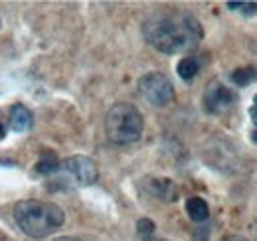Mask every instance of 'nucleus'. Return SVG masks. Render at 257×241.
Returning <instances> with one entry per match:
<instances>
[{
	"mask_svg": "<svg viewBox=\"0 0 257 241\" xmlns=\"http://www.w3.org/2000/svg\"><path fill=\"white\" fill-rule=\"evenodd\" d=\"M202 34L200 22L192 14H157L143 24L145 40L166 56L194 50L200 44Z\"/></svg>",
	"mask_w": 257,
	"mask_h": 241,
	"instance_id": "f257e3e1",
	"label": "nucleus"
},
{
	"mask_svg": "<svg viewBox=\"0 0 257 241\" xmlns=\"http://www.w3.org/2000/svg\"><path fill=\"white\" fill-rule=\"evenodd\" d=\"M14 221L24 235L32 239H44L58 231L65 221V213L54 202L42 200H20L14 204Z\"/></svg>",
	"mask_w": 257,
	"mask_h": 241,
	"instance_id": "f03ea898",
	"label": "nucleus"
},
{
	"mask_svg": "<svg viewBox=\"0 0 257 241\" xmlns=\"http://www.w3.org/2000/svg\"><path fill=\"white\" fill-rule=\"evenodd\" d=\"M105 131L111 143L131 145L141 139L143 133V115L131 103H115L105 117Z\"/></svg>",
	"mask_w": 257,
	"mask_h": 241,
	"instance_id": "7ed1b4c3",
	"label": "nucleus"
},
{
	"mask_svg": "<svg viewBox=\"0 0 257 241\" xmlns=\"http://www.w3.org/2000/svg\"><path fill=\"white\" fill-rule=\"evenodd\" d=\"M137 89L141 97L153 107H164L174 99L172 81L161 71H149L137 81Z\"/></svg>",
	"mask_w": 257,
	"mask_h": 241,
	"instance_id": "20e7f679",
	"label": "nucleus"
},
{
	"mask_svg": "<svg viewBox=\"0 0 257 241\" xmlns=\"http://www.w3.org/2000/svg\"><path fill=\"white\" fill-rule=\"evenodd\" d=\"M235 101H237L235 93L231 89H227L224 83L218 81V79H212L206 85L204 97H202L204 109L210 115H224L225 111H229L235 105Z\"/></svg>",
	"mask_w": 257,
	"mask_h": 241,
	"instance_id": "39448f33",
	"label": "nucleus"
},
{
	"mask_svg": "<svg viewBox=\"0 0 257 241\" xmlns=\"http://www.w3.org/2000/svg\"><path fill=\"white\" fill-rule=\"evenodd\" d=\"M62 166L81 186H91L99 178V168H97L95 160H91L89 156H81V154L69 156L62 162Z\"/></svg>",
	"mask_w": 257,
	"mask_h": 241,
	"instance_id": "423d86ee",
	"label": "nucleus"
},
{
	"mask_svg": "<svg viewBox=\"0 0 257 241\" xmlns=\"http://www.w3.org/2000/svg\"><path fill=\"white\" fill-rule=\"evenodd\" d=\"M147 190L151 196L159 198L162 202H174L178 198V188L176 184L168 178H153L147 182Z\"/></svg>",
	"mask_w": 257,
	"mask_h": 241,
	"instance_id": "0eeeda50",
	"label": "nucleus"
},
{
	"mask_svg": "<svg viewBox=\"0 0 257 241\" xmlns=\"http://www.w3.org/2000/svg\"><path fill=\"white\" fill-rule=\"evenodd\" d=\"M8 125L14 133H26L30 127H32V113L22 105V103H16L10 107V113H8Z\"/></svg>",
	"mask_w": 257,
	"mask_h": 241,
	"instance_id": "6e6552de",
	"label": "nucleus"
},
{
	"mask_svg": "<svg viewBox=\"0 0 257 241\" xmlns=\"http://www.w3.org/2000/svg\"><path fill=\"white\" fill-rule=\"evenodd\" d=\"M186 213L190 215V219L196 221V223H202L210 217V206L206 204V200L194 196L186 202Z\"/></svg>",
	"mask_w": 257,
	"mask_h": 241,
	"instance_id": "1a4fd4ad",
	"label": "nucleus"
},
{
	"mask_svg": "<svg viewBox=\"0 0 257 241\" xmlns=\"http://www.w3.org/2000/svg\"><path fill=\"white\" fill-rule=\"evenodd\" d=\"M176 71H178L182 81H192L194 77L198 75V71H200V61L196 60L194 56H184L182 60L178 61Z\"/></svg>",
	"mask_w": 257,
	"mask_h": 241,
	"instance_id": "9d476101",
	"label": "nucleus"
},
{
	"mask_svg": "<svg viewBox=\"0 0 257 241\" xmlns=\"http://www.w3.org/2000/svg\"><path fill=\"white\" fill-rule=\"evenodd\" d=\"M58 168H60V160L52 151H46L36 162V172H40V174H52Z\"/></svg>",
	"mask_w": 257,
	"mask_h": 241,
	"instance_id": "9b49d317",
	"label": "nucleus"
},
{
	"mask_svg": "<svg viewBox=\"0 0 257 241\" xmlns=\"http://www.w3.org/2000/svg\"><path fill=\"white\" fill-rule=\"evenodd\" d=\"M257 79V69L253 65H247V67H239L231 73V81L237 85V87H245L249 83H253Z\"/></svg>",
	"mask_w": 257,
	"mask_h": 241,
	"instance_id": "f8f14e48",
	"label": "nucleus"
},
{
	"mask_svg": "<svg viewBox=\"0 0 257 241\" xmlns=\"http://www.w3.org/2000/svg\"><path fill=\"white\" fill-rule=\"evenodd\" d=\"M155 229H157L155 223H153L151 219H147V217H143V219L137 221V235H139L141 241H153Z\"/></svg>",
	"mask_w": 257,
	"mask_h": 241,
	"instance_id": "ddd939ff",
	"label": "nucleus"
},
{
	"mask_svg": "<svg viewBox=\"0 0 257 241\" xmlns=\"http://www.w3.org/2000/svg\"><path fill=\"white\" fill-rule=\"evenodd\" d=\"M227 6L231 10H239L245 16H253L257 12V2H227Z\"/></svg>",
	"mask_w": 257,
	"mask_h": 241,
	"instance_id": "4468645a",
	"label": "nucleus"
},
{
	"mask_svg": "<svg viewBox=\"0 0 257 241\" xmlns=\"http://www.w3.org/2000/svg\"><path fill=\"white\" fill-rule=\"evenodd\" d=\"M210 225H200L192 235V241H210Z\"/></svg>",
	"mask_w": 257,
	"mask_h": 241,
	"instance_id": "2eb2a0df",
	"label": "nucleus"
},
{
	"mask_svg": "<svg viewBox=\"0 0 257 241\" xmlns=\"http://www.w3.org/2000/svg\"><path fill=\"white\" fill-rule=\"evenodd\" d=\"M249 117H251V120L257 125V95H255V99H253V107L249 109Z\"/></svg>",
	"mask_w": 257,
	"mask_h": 241,
	"instance_id": "dca6fc26",
	"label": "nucleus"
},
{
	"mask_svg": "<svg viewBox=\"0 0 257 241\" xmlns=\"http://www.w3.org/2000/svg\"><path fill=\"white\" fill-rule=\"evenodd\" d=\"M54 241H87V239H81V237H58Z\"/></svg>",
	"mask_w": 257,
	"mask_h": 241,
	"instance_id": "f3484780",
	"label": "nucleus"
},
{
	"mask_svg": "<svg viewBox=\"0 0 257 241\" xmlns=\"http://www.w3.org/2000/svg\"><path fill=\"white\" fill-rule=\"evenodd\" d=\"M251 139H253V143L257 145V131H253V133H251Z\"/></svg>",
	"mask_w": 257,
	"mask_h": 241,
	"instance_id": "a211bd4d",
	"label": "nucleus"
}]
</instances>
